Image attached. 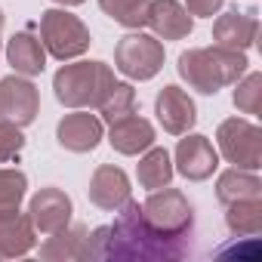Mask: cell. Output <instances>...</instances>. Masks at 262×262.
<instances>
[{
    "label": "cell",
    "mask_w": 262,
    "mask_h": 262,
    "mask_svg": "<svg viewBox=\"0 0 262 262\" xmlns=\"http://www.w3.org/2000/svg\"><path fill=\"white\" fill-rule=\"evenodd\" d=\"M117 219L111 225H99L86 237L83 259H114V262H176L185 259L191 250V241L170 237L158 231L145 213L142 204L129 198L120 210H114Z\"/></svg>",
    "instance_id": "1"
},
{
    "label": "cell",
    "mask_w": 262,
    "mask_h": 262,
    "mask_svg": "<svg viewBox=\"0 0 262 262\" xmlns=\"http://www.w3.org/2000/svg\"><path fill=\"white\" fill-rule=\"evenodd\" d=\"M247 53L237 50H225V47H198V50H185L179 56V77L204 93V96H216L222 86H231L234 80H241L247 74Z\"/></svg>",
    "instance_id": "2"
},
{
    "label": "cell",
    "mask_w": 262,
    "mask_h": 262,
    "mask_svg": "<svg viewBox=\"0 0 262 262\" xmlns=\"http://www.w3.org/2000/svg\"><path fill=\"white\" fill-rule=\"evenodd\" d=\"M114 86V71L105 62H71L53 74V93L65 108H99Z\"/></svg>",
    "instance_id": "3"
},
{
    "label": "cell",
    "mask_w": 262,
    "mask_h": 262,
    "mask_svg": "<svg viewBox=\"0 0 262 262\" xmlns=\"http://www.w3.org/2000/svg\"><path fill=\"white\" fill-rule=\"evenodd\" d=\"M40 43L53 59L68 62V59L83 56L90 50L93 37H90V28L77 16H71L65 10H47V13H40Z\"/></svg>",
    "instance_id": "4"
},
{
    "label": "cell",
    "mask_w": 262,
    "mask_h": 262,
    "mask_svg": "<svg viewBox=\"0 0 262 262\" xmlns=\"http://www.w3.org/2000/svg\"><path fill=\"white\" fill-rule=\"evenodd\" d=\"M142 213H145V219L158 228V231H164V234H170V237H191V228H194V207L188 204V198L179 191V188H170V185H164V188H155L151 194H148V201L142 204Z\"/></svg>",
    "instance_id": "5"
},
{
    "label": "cell",
    "mask_w": 262,
    "mask_h": 262,
    "mask_svg": "<svg viewBox=\"0 0 262 262\" xmlns=\"http://www.w3.org/2000/svg\"><path fill=\"white\" fill-rule=\"evenodd\" d=\"M216 145H219V155L241 170L262 167V129L253 120H244V117L222 120L216 129Z\"/></svg>",
    "instance_id": "6"
},
{
    "label": "cell",
    "mask_w": 262,
    "mask_h": 262,
    "mask_svg": "<svg viewBox=\"0 0 262 262\" xmlns=\"http://www.w3.org/2000/svg\"><path fill=\"white\" fill-rule=\"evenodd\" d=\"M114 68L129 80H151L164 68V43L142 31L126 34L114 47Z\"/></svg>",
    "instance_id": "7"
},
{
    "label": "cell",
    "mask_w": 262,
    "mask_h": 262,
    "mask_svg": "<svg viewBox=\"0 0 262 262\" xmlns=\"http://www.w3.org/2000/svg\"><path fill=\"white\" fill-rule=\"evenodd\" d=\"M37 111H40V93L28 77L10 74L0 80V117L4 120L16 126H28L34 123Z\"/></svg>",
    "instance_id": "8"
},
{
    "label": "cell",
    "mask_w": 262,
    "mask_h": 262,
    "mask_svg": "<svg viewBox=\"0 0 262 262\" xmlns=\"http://www.w3.org/2000/svg\"><path fill=\"white\" fill-rule=\"evenodd\" d=\"M71 213H74L71 198L62 188H53V185L40 188L28 204V219H31L34 231H40V234H56L65 225H71Z\"/></svg>",
    "instance_id": "9"
},
{
    "label": "cell",
    "mask_w": 262,
    "mask_h": 262,
    "mask_svg": "<svg viewBox=\"0 0 262 262\" xmlns=\"http://www.w3.org/2000/svg\"><path fill=\"white\" fill-rule=\"evenodd\" d=\"M219 167V151L213 148V142L207 136H198V133H185V139H179L176 145V167L188 182H204L216 173Z\"/></svg>",
    "instance_id": "10"
},
{
    "label": "cell",
    "mask_w": 262,
    "mask_h": 262,
    "mask_svg": "<svg viewBox=\"0 0 262 262\" xmlns=\"http://www.w3.org/2000/svg\"><path fill=\"white\" fill-rule=\"evenodd\" d=\"M155 114L161 120V126L167 129L170 136H185L188 129L194 126L198 120V108H194V99L179 90V86H164L155 99Z\"/></svg>",
    "instance_id": "11"
},
{
    "label": "cell",
    "mask_w": 262,
    "mask_h": 262,
    "mask_svg": "<svg viewBox=\"0 0 262 262\" xmlns=\"http://www.w3.org/2000/svg\"><path fill=\"white\" fill-rule=\"evenodd\" d=\"M56 139L65 151H74V155H86L93 151L99 142H102V120L90 111H74V114H65L56 126Z\"/></svg>",
    "instance_id": "12"
},
{
    "label": "cell",
    "mask_w": 262,
    "mask_h": 262,
    "mask_svg": "<svg viewBox=\"0 0 262 262\" xmlns=\"http://www.w3.org/2000/svg\"><path fill=\"white\" fill-rule=\"evenodd\" d=\"M129 191H133L129 188V176L120 167H111V164L96 167V173L90 176V188H86L90 201L99 210H108V213L120 210L129 201Z\"/></svg>",
    "instance_id": "13"
},
{
    "label": "cell",
    "mask_w": 262,
    "mask_h": 262,
    "mask_svg": "<svg viewBox=\"0 0 262 262\" xmlns=\"http://www.w3.org/2000/svg\"><path fill=\"white\" fill-rule=\"evenodd\" d=\"M145 25L155 31L158 40H182L191 34L194 19L179 0H148V16Z\"/></svg>",
    "instance_id": "14"
},
{
    "label": "cell",
    "mask_w": 262,
    "mask_h": 262,
    "mask_svg": "<svg viewBox=\"0 0 262 262\" xmlns=\"http://www.w3.org/2000/svg\"><path fill=\"white\" fill-rule=\"evenodd\" d=\"M108 142H111V148L117 155H126V158L142 155L145 148L155 145V126H151V120H145V117H139L133 111V114H126V117L111 123Z\"/></svg>",
    "instance_id": "15"
},
{
    "label": "cell",
    "mask_w": 262,
    "mask_h": 262,
    "mask_svg": "<svg viewBox=\"0 0 262 262\" xmlns=\"http://www.w3.org/2000/svg\"><path fill=\"white\" fill-rule=\"evenodd\" d=\"M256 34H259V22L253 13H222L216 22H213V40L216 47H225V50H237V53H247L253 43H256Z\"/></svg>",
    "instance_id": "16"
},
{
    "label": "cell",
    "mask_w": 262,
    "mask_h": 262,
    "mask_svg": "<svg viewBox=\"0 0 262 262\" xmlns=\"http://www.w3.org/2000/svg\"><path fill=\"white\" fill-rule=\"evenodd\" d=\"M37 244V231L28 213H7L0 216V259H19L28 256Z\"/></svg>",
    "instance_id": "17"
},
{
    "label": "cell",
    "mask_w": 262,
    "mask_h": 262,
    "mask_svg": "<svg viewBox=\"0 0 262 262\" xmlns=\"http://www.w3.org/2000/svg\"><path fill=\"white\" fill-rule=\"evenodd\" d=\"M7 62L13 65L16 74L37 77L47 68V50H43L40 37H34V31H19L7 43Z\"/></svg>",
    "instance_id": "18"
},
{
    "label": "cell",
    "mask_w": 262,
    "mask_h": 262,
    "mask_svg": "<svg viewBox=\"0 0 262 262\" xmlns=\"http://www.w3.org/2000/svg\"><path fill=\"white\" fill-rule=\"evenodd\" d=\"M86 237H90L86 225H65L62 231L50 234L40 244V259H47V262H74V259H83Z\"/></svg>",
    "instance_id": "19"
},
{
    "label": "cell",
    "mask_w": 262,
    "mask_h": 262,
    "mask_svg": "<svg viewBox=\"0 0 262 262\" xmlns=\"http://www.w3.org/2000/svg\"><path fill=\"white\" fill-rule=\"evenodd\" d=\"M216 198L219 204H234V201H250V198H262V182L256 176V170H241L231 167L216 179Z\"/></svg>",
    "instance_id": "20"
},
{
    "label": "cell",
    "mask_w": 262,
    "mask_h": 262,
    "mask_svg": "<svg viewBox=\"0 0 262 262\" xmlns=\"http://www.w3.org/2000/svg\"><path fill=\"white\" fill-rule=\"evenodd\" d=\"M173 161H170V151L167 148H145L142 158H139V167H136V176H139V185L155 191V188H164L173 182Z\"/></svg>",
    "instance_id": "21"
},
{
    "label": "cell",
    "mask_w": 262,
    "mask_h": 262,
    "mask_svg": "<svg viewBox=\"0 0 262 262\" xmlns=\"http://www.w3.org/2000/svg\"><path fill=\"white\" fill-rule=\"evenodd\" d=\"M225 225H228L231 234L256 237V234L262 231V198L225 204Z\"/></svg>",
    "instance_id": "22"
},
{
    "label": "cell",
    "mask_w": 262,
    "mask_h": 262,
    "mask_svg": "<svg viewBox=\"0 0 262 262\" xmlns=\"http://www.w3.org/2000/svg\"><path fill=\"white\" fill-rule=\"evenodd\" d=\"M99 10L123 28H142L148 16V0H99Z\"/></svg>",
    "instance_id": "23"
},
{
    "label": "cell",
    "mask_w": 262,
    "mask_h": 262,
    "mask_svg": "<svg viewBox=\"0 0 262 262\" xmlns=\"http://www.w3.org/2000/svg\"><path fill=\"white\" fill-rule=\"evenodd\" d=\"M25 191H28V176L22 170L0 167V216L16 213L25 201Z\"/></svg>",
    "instance_id": "24"
},
{
    "label": "cell",
    "mask_w": 262,
    "mask_h": 262,
    "mask_svg": "<svg viewBox=\"0 0 262 262\" xmlns=\"http://www.w3.org/2000/svg\"><path fill=\"white\" fill-rule=\"evenodd\" d=\"M133 108H136V90L129 83H117L114 80V86L108 90V96L99 105V114H102V120L114 123V120H120L126 114H133Z\"/></svg>",
    "instance_id": "25"
},
{
    "label": "cell",
    "mask_w": 262,
    "mask_h": 262,
    "mask_svg": "<svg viewBox=\"0 0 262 262\" xmlns=\"http://www.w3.org/2000/svg\"><path fill=\"white\" fill-rule=\"evenodd\" d=\"M237 90H234V105L244 111V114H259V99H262V74L259 71H250L244 74L241 80H234Z\"/></svg>",
    "instance_id": "26"
},
{
    "label": "cell",
    "mask_w": 262,
    "mask_h": 262,
    "mask_svg": "<svg viewBox=\"0 0 262 262\" xmlns=\"http://www.w3.org/2000/svg\"><path fill=\"white\" fill-rule=\"evenodd\" d=\"M25 148V136H22V126L10 123L0 117V164H13L22 158Z\"/></svg>",
    "instance_id": "27"
},
{
    "label": "cell",
    "mask_w": 262,
    "mask_h": 262,
    "mask_svg": "<svg viewBox=\"0 0 262 262\" xmlns=\"http://www.w3.org/2000/svg\"><path fill=\"white\" fill-rule=\"evenodd\" d=\"M225 0H185V10L188 16H204V19H213L219 10H222Z\"/></svg>",
    "instance_id": "28"
},
{
    "label": "cell",
    "mask_w": 262,
    "mask_h": 262,
    "mask_svg": "<svg viewBox=\"0 0 262 262\" xmlns=\"http://www.w3.org/2000/svg\"><path fill=\"white\" fill-rule=\"evenodd\" d=\"M53 4H62V7H80V4H86V0H53Z\"/></svg>",
    "instance_id": "29"
},
{
    "label": "cell",
    "mask_w": 262,
    "mask_h": 262,
    "mask_svg": "<svg viewBox=\"0 0 262 262\" xmlns=\"http://www.w3.org/2000/svg\"><path fill=\"white\" fill-rule=\"evenodd\" d=\"M0 34H4V10H0ZM0 43H4V40H0Z\"/></svg>",
    "instance_id": "30"
}]
</instances>
